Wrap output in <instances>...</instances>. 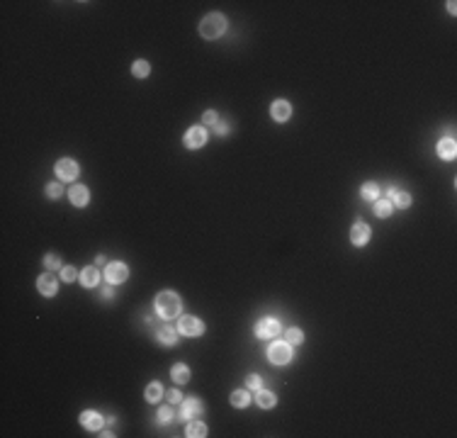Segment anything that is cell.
<instances>
[{
	"label": "cell",
	"instance_id": "6da1fadb",
	"mask_svg": "<svg viewBox=\"0 0 457 438\" xmlns=\"http://www.w3.org/2000/svg\"><path fill=\"white\" fill-rule=\"evenodd\" d=\"M226 17H224L222 12H212V15H207L200 24V34L204 39H219L224 32H226Z\"/></svg>",
	"mask_w": 457,
	"mask_h": 438
},
{
	"label": "cell",
	"instance_id": "7a4b0ae2",
	"mask_svg": "<svg viewBox=\"0 0 457 438\" xmlns=\"http://www.w3.org/2000/svg\"><path fill=\"white\" fill-rule=\"evenodd\" d=\"M156 312H158V317L161 319L178 317L180 314V297L175 295V292H170V290L161 292V295L156 297Z\"/></svg>",
	"mask_w": 457,
	"mask_h": 438
},
{
	"label": "cell",
	"instance_id": "3957f363",
	"mask_svg": "<svg viewBox=\"0 0 457 438\" xmlns=\"http://www.w3.org/2000/svg\"><path fill=\"white\" fill-rule=\"evenodd\" d=\"M292 343L287 341H275V343H270L268 348V358L270 363H275V365H287L292 361Z\"/></svg>",
	"mask_w": 457,
	"mask_h": 438
},
{
	"label": "cell",
	"instance_id": "277c9868",
	"mask_svg": "<svg viewBox=\"0 0 457 438\" xmlns=\"http://www.w3.org/2000/svg\"><path fill=\"white\" fill-rule=\"evenodd\" d=\"M178 328H180L182 336H190V339H197V336L204 334V324H202L197 317H190V314L188 317H180Z\"/></svg>",
	"mask_w": 457,
	"mask_h": 438
},
{
	"label": "cell",
	"instance_id": "5b68a950",
	"mask_svg": "<svg viewBox=\"0 0 457 438\" xmlns=\"http://www.w3.org/2000/svg\"><path fill=\"white\" fill-rule=\"evenodd\" d=\"M256 336L258 339H275L280 336V321L275 317H265L256 324Z\"/></svg>",
	"mask_w": 457,
	"mask_h": 438
},
{
	"label": "cell",
	"instance_id": "8992f818",
	"mask_svg": "<svg viewBox=\"0 0 457 438\" xmlns=\"http://www.w3.org/2000/svg\"><path fill=\"white\" fill-rule=\"evenodd\" d=\"M129 278V268L124 263H107L105 265V280L110 285H119Z\"/></svg>",
	"mask_w": 457,
	"mask_h": 438
},
{
	"label": "cell",
	"instance_id": "52a82bcc",
	"mask_svg": "<svg viewBox=\"0 0 457 438\" xmlns=\"http://www.w3.org/2000/svg\"><path fill=\"white\" fill-rule=\"evenodd\" d=\"M78 173H80V168L73 158H61V161L56 163V175H58V180H76Z\"/></svg>",
	"mask_w": 457,
	"mask_h": 438
},
{
	"label": "cell",
	"instance_id": "ba28073f",
	"mask_svg": "<svg viewBox=\"0 0 457 438\" xmlns=\"http://www.w3.org/2000/svg\"><path fill=\"white\" fill-rule=\"evenodd\" d=\"M182 142H185L188 149H200V146H204V142H207V131L202 129V127H192V129L185 131Z\"/></svg>",
	"mask_w": 457,
	"mask_h": 438
},
{
	"label": "cell",
	"instance_id": "9c48e42d",
	"mask_svg": "<svg viewBox=\"0 0 457 438\" xmlns=\"http://www.w3.org/2000/svg\"><path fill=\"white\" fill-rule=\"evenodd\" d=\"M270 115H272L275 122H287L292 117V105L287 100H275L272 107H270Z\"/></svg>",
	"mask_w": 457,
	"mask_h": 438
},
{
	"label": "cell",
	"instance_id": "30bf717a",
	"mask_svg": "<svg viewBox=\"0 0 457 438\" xmlns=\"http://www.w3.org/2000/svg\"><path fill=\"white\" fill-rule=\"evenodd\" d=\"M350 241L355 243V246H365L370 241V227L365 222H355L353 224V229H350Z\"/></svg>",
	"mask_w": 457,
	"mask_h": 438
},
{
	"label": "cell",
	"instance_id": "8fae6325",
	"mask_svg": "<svg viewBox=\"0 0 457 438\" xmlns=\"http://www.w3.org/2000/svg\"><path fill=\"white\" fill-rule=\"evenodd\" d=\"M68 197H71V202H73L76 207H85L90 200V190L85 185H73L68 190Z\"/></svg>",
	"mask_w": 457,
	"mask_h": 438
},
{
	"label": "cell",
	"instance_id": "7c38bea8",
	"mask_svg": "<svg viewBox=\"0 0 457 438\" xmlns=\"http://www.w3.org/2000/svg\"><path fill=\"white\" fill-rule=\"evenodd\" d=\"M80 424L88 428V431H100L102 424H105V419H102L98 412H90V409H88V412H83V414H80Z\"/></svg>",
	"mask_w": 457,
	"mask_h": 438
},
{
	"label": "cell",
	"instance_id": "4fadbf2b",
	"mask_svg": "<svg viewBox=\"0 0 457 438\" xmlns=\"http://www.w3.org/2000/svg\"><path fill=\"white\" fill-rule=\"evenodd\" d=\"M37 290L44 297H54L56 290H58V283H56V278H51V275H42V278L37 280Z\"/></svg>",
	"mask_w": 457,
	"mask_h": 438
},
{
	"label": "cell",
	"instance_id": "5bb4252c",
	"mask_svg": "<svg viewBox=\"0 0 457 438\" xmlns=\"http://www.w3.org/2000/svg\"><path fill=\"white\" fill-rule=\"evenodd\" d=\"M438 156L445 158V161H452V158L457 156L455 139H450V136H447V139H440V142H438Z\"/></svg>",
	"mask_w": 457,
	"mask_h": 438
},
{
	"label": "cell",
	"instance_id": "9a60e30c",
	"mask_svg": "<svg viewBox=\"0 0 457 438\" xmlns=\"http://www.w3.org/2000/svg\"><path fill=\"white\" fill-rule=\"evenodd\" d=\"M204 412L200 399H185L182 402V409H180V419H190V416H197Z\"/></svg>",
	"mask_w": 457,
	"mask_h": 438
},
{
	"label": "cell",
	"instance_id": "2e32d148",
	"mask_svg": "<svg viewBox=\"0 0 457 438\" xmlns=\"http://www.w3.org/2000/svg\"><path fill=\"white\" fill-rule=\"evenodd\" d=\"M387 200H394V205H397V207H402V209H406L409 205H411V195H409V193H402V190H397V187H389V190H387Z\"/></svg>",
	"mask_w": 457,
	"mask_h": 438
},
{
	"label": "cell",
	"instance_id": "e0dca14e",
	"mask_svg": "<svg viewBox=\"0 0 457 438\" xmlns=\"http://www.w3.org/2000/svg\"><path fill=\"white\" fill-rule=\"evenodd\" d=\"M158 334V341H161V343H166V346H175V343H178V334H175V328L173 326H161L156 331Z\"/></svg>",
	"mask_w": 457,
	"mask_h": 438
},
{
	"label": "cell",
	"instance_id": "ac0fdd59",
	"mask_svg": "<svg viewBox=\"0 0 457 438\" xmlns=\"http://www.w3.org/2000/svg\"><path fill=\"white\" fill-rule=\"evenodd\" d=\"M170 375H173V380H175L178 385L190 382V368L185 365V363H175L173 370H170Z\"/></svg>",
	"mask_w": 457,
	"mask_h": 438
},
{
	"label": "cell",
	"instance_id": "d6986e66",
	"mask_svg": "<svg viewBox=\"0 0 457 438\" xmlns=\"http://www.w3.org/2000/svg\"><path fill=\"white\" fill-rule=\"evenodd\" d=\"M98 280H100V273H98V268H93V265H88V268L80 273V283L85 285V287H95Z\"/></svg>",
	"mask_w": 457,
	"mask_h": 438
},
{
	"label": "cell",
	"instance_id": "ffe728a7",
	"mask_svg": "<svg viewBox=\"0 0 457 438\" xmlns=\"http://www.w3.org/2000/svg\"><path fill=\"white\" fill-rule=\"evenodd\" d=\"M256 402L263 406V409H270V406H275L278 397L270 392V390H263V387H260V390H258V394H256Z\"/></svg>",
	"mask_w": 457,
	"mask_h": 438
},
{
	"label": "cell",
	"instance_id": "44dd1931",
	"mask_svg": "<svg viewBox=\"0 0 457 438\" xmlns=\"http://www.w3.org/2000/svg\"><path fill=\"white\" fill-rule=\"evenodd\" d=\"M185 436H188V438H202V436H207V426H204L202 421H190L188 428H185Z\"/></svg>",
	"mask_w": 457,
	"mask_h": 438
},
{
	"label": "cell",
	"instance_id": "7402d4cb",
	"mask_svg": "<svg viewBox=\"0 0 457 438\" xmlns=\"http://www.w3.org/2000/svg\"><path fill=\"white\" fill-rule=\"evenodd\" d=\"M248 402H251V394L246 392V390H236V392L231 394V404H234L236 409H243V406H248Z\"/></svg>",
	"mask_w": 457,
	"mask_h": 438
},
{
	"label": "cell",
	"instance_id": "603a6c76",
	"mask_svg": "<svg viewBox=\"0 0 457 438\" xmlns=\"http://www.w3.org/2000/svg\"><path fill=\"white\" fill-rule=\"evenodd\" d=\"M146 402H158L161 397H163V387H161V382H151L148 387H146Z\"/></svg>",
	"mask_w": 457,
	"mask_h": 438
},
{
	"label": "cell",
	"instance_id": "cb8c5ba5",
	"mask_svg": "<svg viewBox=\"0 0 457 438\" xmlns=\"http://www.w3.org/2000/svg\"><path fill=\"white\" fill-rule=\"evenodd\" d=\"M375 214L382 219H387L391 214V202L384 197V200H375Z\"/></svg>",
	"mask_w": 457,
	"mask_h": 438
},
{
	"label": "cell",
	"instance_id": "d4e9b609",
	"mask_svg": "<svg viewBox=\"0 0 457 438\" xmlns=\"http://www.w3.org/2000/svg\"><path fill=\"white\" fill-rule=\"evenodd\" d=\"M360 195H362V200L375 202V200H379V185H377V183H368V185H362Z\"/></svg>",
	"mask_w": 457,
	"mask_h": 438
},
{
	"label": "cell",
	"instance_id": "484cf974",
	"mask_svg": "<svg viewBox=\"0 0 457 438\" xmlns=\"http://www.w3.org/2000/svg\"><path fill=\"white\" fill-rule=\"evenodd\" d=\"M132 73H134L136 78H146L148 73H151V64H148V61H144V59H139V61L132 66Z\"/></svg>",
	"mask_w": 457,
	"mask_h": 438
},
{
	"label": "cell",
	"instance_id": "4316f807",
	"mask_svg": "<svg viewBox=\"0 0 457 438\" xmlns=\"http://www.w3.org/2000/svg\"><path fill=\"white\" fill-rule=\"evenodd\" d=\"M46 195L51 197V200H56V197L64 195V187H61V183H49V185H46Z\"/></svg>",
	"mask_w": 457,
	"mask_h": 438
},
{
	"label": "cell",
	"instance_id": "83f0119b",
	"mask_svg": "<svg viewBox=\"0 0 457 438\" xmlns=\"http://www.w3.org/2000/svg\"><path fill=\"white\" fill-rule=\"evenodd\" d=\"M301 341H304V334H301L299 328H290V331H287V343L297 346V343H301Z\"/></svg>",
	"mask_w": 457,
	"mask_h": 438
},
{
	"label": "cell",
	"instance_id": "f1b7e54d",
	"mask_svg": "<svg viewBox=\"0 0 457 438\" xmlns=\"http://www.w3.org/2000/svg\"><path fill=\"white\" fill-rule=\"evenodd\" d=\"M61 278H64L66 283H73V280L78 278V273H76V268H73V265H64V268H61Z\"/></svg>",
	"mask_w": 457,
	"mask_h": 438
},
{
	"label": "cell",
	"instance_id": "f546056e",
	"mask_svg": "<svg viewBox=\"0 0 457 438\" xmlns=\"http://www.w3.org/2000/svg\"><path fill=\"white\" fill-rule=\"evenodd\" d=\"M173 419V409L170 406H161V412H158V424H168Z\"/></svg>",
	"mask_w": 457,
	"mask_h": 438
},
{
	"label": "cell",
	"instance_id": "4dcf8cb0",
	"mask_svg": "<svg viewBox=\"0 0 457 438\" xmlns=\"http://www.w3.org/2000/svg\"><path fill=\"white\" fill-rule=\"evenodd\" d=\"M44 265L46 268H61V261H58V256L56 253H46V258H44Z\"/></svg>",
	"mask_w": 457,
	"mask_h": 438
},
{
	"label": "cell",
	"instance_id": "1f68e13d",
	"mask_svg": "<svg viewBox=\"0 0 457 438\" xmlns=\"http://www.w3.org/2000/svg\"><path fill=\"white\" fill-rule=\"evenodd\" d=\"M248 387H251V390H260V387H263L260 375H248Z\"/></svg>",
	"mask_w": 457,
	"mask_h": 438
},
{
	"label": "cell",
	"instance_id": "d6a6232c",
	"mask_svg": "<svg viewBox=\"0 0 457 438\" xmlns=\"http://www.w3.org/2000/svg\"><path fill=\"white\" fill-rule=\"evenodd\" d=\"M202 122H204V124H217V112H214V110H207V112H204V115H202Z\"/></svg>",
	"mask_w": 457,
	"mask_h": 438
},
{
	"label": "cell",
	"instance_id": "836d02e7",
	"mask_svg": "<svg viewBox=\"0 0 457 438\" xmlns=\"http://www.w3.org/2000/svg\"><path fill=\"white\" fill-rule=\"evenodd\" d=\"M168 399H170V404H175V402H182V394H180L178 390H170V392H168Z\"/></svg>",
	"mask_w": 457,
	"mask_h": 438
},
{
	"label": "cell",
	"instance_id": "e575fe53",
	"mask_svg": "<svg viewBox=\"0 0 457 438\" xmlns=\"http://www.w3.org/2000/svg\"><path fill=\"white\" fill-rule=\"evenodd\" d=\"M214 131H217L219 136H224V134L229 131V127H226V124H219V122H217V124H214Z\"/></svg>",
	"mask_w": 457,
	"mask_h": 438
},
{
	"label": "cell",
	"instance_id": "d590c367",
	"mask_svg": "<svg viewBox=\"0 0 457 438\" xmlns=\"http://www.w3.org/2000/svg\"><path fill=\"white\" fill-rule=\"evenodd\" d=\"M102 297H114V292H112V285L102 287Z\"/></svg>",
	"mask_w": 457,
	"mask_h": 438
}]
</instances>
